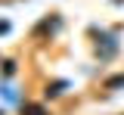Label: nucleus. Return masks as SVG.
Here are the masks:
<instances>
[{"label":"nucleus","instance_id":"4","mask_svg":"<svg viewBox=\"0 0 124 115\" xmlns=\"http://www.w3.org/2000/svg\"><path fill=\"white\" fill-rule=\"evenodd\" d=\"M121 84H124V75H121V78H112V81H108V87H121Z\"/></svg>","mask_w":124,"mask_h":115},{"label":"nucleus","instance_id":"1","mask_svg":"<svg viewBox=\"0 0 124 115\" xmlns=\"http://www.w3.org/2000/svg\"><path fill=\"white\" fill-rule=\"evenodd\" d=\"M22 115H46V109L40 103H25V106H22Z\"/></svg>","mask_w":124,"mask_h":115},{"label":"nucleus","instance_id":"3","mask_svg":"<svg viewBox=\"0 0 124 115\" xmlns=\"http://www.w3.org/2000/svg\"><path fill=\"white\" fill-rule=\"evenodd\" d=\"M3 72H6V75H13V72H16V62H13V59H6V62H3Z\"/></svg>","mask_w":124,"mask_h":115},{"label":"nucleus","instance_id":"2","mask_svg":"<svg viewBox=\"0 0 124 115\" xmlns=\"http://www.w3.org/2000/svg\"><path fill=\"white\" fill-rule=\"evenodd\" d=\"M62 87H65V81H56L53 87H46V97H59V93H62Z\"/></svg>","mask_w":124,"mask_h":115}]
</instances>
